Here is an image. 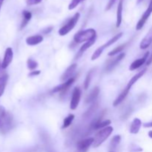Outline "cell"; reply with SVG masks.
<instances>
[{"label":"cell","instance_id":"cell-1","mask_svg":"<svg viewBox=\"0 0 152 152\" xmlns=\"http://www.w3.org/2000/svg\"><path fill=\"white\" fill-rule=\"evenodd\" d=\"M96 32L93 28L84 30V31H79L74 35V40L77 43H82L84 42H88L96 39Z\"/></svg>","mask_w":152,"mask_h":152},{"label":"cell","instance_id":"cell-2","mask_svg":"<svg viewBox=\"0 0 152 152\" xmlns=\"http://www.w3.org/2000/svg\"><path fill=\"white\" fill-rule=\"evenodd\" d=\"M114 129L111 126H108V127L102 129L98 132L96 134L95 137L94 138V143L93 147L94 148H97V147L100 146L108 137L110 135L112 134Z\"/></svg>","mask_w":152,"mask_h":152},{"label":"cell","instance_id":"cell-3","mask_svg":"<svg viewBox=\"0 0 152 152\" xmlns=\"http://www.w3.org/2000/svg\"><path fill=\"white\" fill-rule=\"evenodd\" d=\"M80 13H75V14L74 15V16H73L72 18H71V19H69V21L59 30L58 33H59V35L63 37V36L67 35L68 33L71 32V31L74 29V27L76 26V25L77 24L79 19H80Z\"/></svg>","mask_w":152,"mask_h":152},{"label":"cell","instance_id":"cell-4","mask_svg":"<svg viewBox=\"0 0 152 152\" xmlns=\"http://www.w3.org/2000/svg\"><path fill=\"white\" fill-rule=\"evenodd\" d=\"M123 34L122 32L119 33V34H117V35L114 36L112 39H111L110 40H108V41L105 44H104L103 45H102V46H100L99 48H98L95 50L94 53H93V55H92L91 60L94 61V60H96V59H98V58L101 56V54L102 53L103 50H105V48H107L109 47V46L112 45L114 44V43H115L117 41H118V40L120 39L122 37H123Z\"/></svg>","mask_w":152,"mask_h":152},{"label":"cell","instance_id":"cell-5","mask_svg":"<svg viewBox=\"0 0 152 152\" xmlns=\"http://www.w3.org/2000/svg\"><path fill=\"white\" fill-rule=\"evenodd\" d=\"M151 13H152V0L150 1L148 8H147L146 10L144 12V13L142 14V16H141L140 20L138 21L137 24L136 29L137 30V31H140V30H141L142 28H143L144 25L145 24L146 21L148 20L149 16H151Z\"/></svg>","mask_w":152,"mask_h":152},{"label":"cell","instance_id":"cell-6","mask_svg":"<svg viewBox=\"0 0 152 152\" xmlns=\"http://www.w3.org/2000/svg\"><path fill=\"white\" fill-rule=\"evenodd\" d=\"M81 89L79 87L74 88V91H73L71 103H70V108L71 110H76L80 102V99H81Z\"/></svg>","mask_w":152,"mask_h":152},{"label":"cell","instance_id":"cell-7","mask_svg":"<svg viewBox=\"0 0 152 152\" xmlns=\"http://www.w3.org/2000/svg\"><path fill=\"white\" fill-rule=\"evenodd\" d=\"M74 81H75V78H74V77H72V78L69 79V80H67V81L64 82L62 84L59 85V86L53 88V90H52V92H53V93L60 92V93L62 94L61 95H63L64 93H65L66 91L68 90V88L74 84Z\"/></svg>","mask_w":152,"mask_h":152},{"label":"cell","instance_id":"cell-8","mask_svg":"<svg viewBox=\"0 0 152 152\" xmlns=\"http://www.w3.org/2000/svg\"><path fill=\"white\" fill-rule=\"evenodd\" d=\"M148 56H149V52H146V53L144 54V56L142 58H140V59H136L135 61H134L132 64H131L130 67H129V70L130 71H134V70L138 69L139 68H140L142 65H143L145 62H147L148 59Z\"/></svg>","mask_w":152,"mask_h":152},{"label":"cell","instance_id":"cell-9","mask_svg":"<svg viewBox=\"0 0 152 152\" xmlns=\"http://www.w3.org/2000/svg\"><path fill=\"white\" fill-rule=\"evenodd\" d=\"M13 52L11 48H7L5 50V53H4V59H3L2 63H1V68L3 69H5L8 67V65H10V62L13 60Z\"/></svg>","mask_w":152,"mask_h":152},{"label":"cell","instance_id":"cell-10","mask_svg":"<svg viewBox=\"0 0 152 152\" xmlns=\"http://www.w3.org/2000/svg\"><path fill=\"white\" fill-rule=\"evenodd\" d=\"M1 121H2V126H1V132H5L8 131L9 129L11 128L12 123H13V119H12V116L9 113H6L5 115L1 118Z\"/></svg>","mask_w":152,"mask_h":152},{"label":"cell","instance_id":"cell-11","mask_svg":"<svg viewBox=\"0 0 152 152\" xmlns=\"http://www.w3.org/2000/svg\"><path fill=\"white\" fill-rule=\"evenodd\" d=\"M94 143V138L90 137L83 140L77 142V148L80 151H86Z\"/></svg>","mask_w":152,"mask_h":152},{"label":"cell","instance_id":"cell-12","mask_svg":"<svg viewBox=\"0 0 152 152\" xmlns=\"http://www.w3.org/2000/svg\"><path fill=\"white\" fill-rule=\"evenodd\" d=\"M77 68V64H72V65H70V66L65 70V72L62 74V75L61 76V80L63 82H65L67 81V80H69V79L72 78V76L74 75Z\"/></svg>","mask_w":152,"mask_h":152},{"label":"cell","instance_id":"cell-13","mask_svg":"<svg viewBox=\"0 0 152 152\" xmlns=\"http://www.w3.org/2000/svg\"><path fill=\"white\" fill-rule=\"evenodd\" d=\"M152 43V28L149 30V31L148 32V34H146L145 37L142 39V40L141 41L140 44V49H146L151 45Z\"/></svg>","mask_w":152,"mask_h":152},{"label":"cell","instance_id":"cell-14","mask_svg":"<svg viewBox=\"0 0 152 152\" xmlns=\"http://www.w3.org/2000/svg\"><path fill=\"white\" fill-rule=\"evenodd\" d=\"M43 39H44V37L42 35L31 36V37H28L26 39V43L27 45L30 46H35L41 43L43 41Z\"/></svg>","mask_w":152,"mask_h":152},{"label":"cell","instance_id":"cell-15","mask_svg":"<svg viewBox=\"0 0 152 152\" xmlns=\"http://www.w3.org/2000/svg\"><path fill=\"white\" fill-rule=\"evenodd\" d=\"M141 126H142V122L139 118H135L132 121V124H131L130 129H129V132L133 134H136L139 132Z\"/></svg>","mask_w":152,"mask_h":152},{"label":"cell","instance_id":"cell-16","mask_svg":"<svg viewBox=\"0 0 152 152\" xmlns=\"http://www.w3.org/2000/svg\"><path fill=\"white\" fill-rule=\"evenodd\" d=\"M123 0H120L117 6V22H116V27L119 28L121 25L122 19H123Z\"/></svg>","mask_w":152,"mask_h":152},{"label":"cell","instance_id":"cell-17","mask_svg":"<svg viewBox=\"0 0 152 152\" xmlns=\"http://www.w3.org/2000/svg\"><path fill=\"white\" fill-rule=\"evenodd\" d=\"M125 56H126V53H121L120 54H119L118 56H117V58H115L114 60L111 61V62H110L108 65H107V67H106L107 71H111V70L114 69V67L117 66V65L119 64V62H120L122 59H124Z\"/></svg>","mask_w":152,"mask_h":152},{"label":"cell","instance_id":"cell-18","mask_svg":"<svg viewBox=\"0 0 152 152\" xmlns=\"http://www.w3.org/2000/svg\"><path fill=\"white\" fill-rule=\"evenodd\" d=\"M146 71H147V69H146V68H145V69H143V70H142L141 71H140V72L138 73V74H137L136 75L134 76V77H132V78L130 80H129V83H128L126 88H129V89L132 88V86H133L134 85L135 83L137 82V80H139V79H140L141 77H142V76H143L144 74H145Z\"/></svg>","mask_w":152,"mask_h":152},{"label":"cell","instance_id":"cell-19","mask_svg":"<svg viewBox=\"0 0 152 152\" xmlns=\"http://www.w3.org/2000/svg\"><path fill=\"white\" fill-rule=\"evenodd\" d=\"M101 119L102 118H99V120H96V122H94V123L93 124L94 129H105V128L109 126V125L111 123V121L110 120H104V121H101Z\"/></svg>","mask_w":152,"mask_h":152},{"label":"cell","instance_id":"cell-20","mask_svg":"<svg viewBox=\"0 0 152 152\" xmlns=\"http://www.w3.org/2000/svg\"><path fill=\"white\" fill-rule=\"evenodd\" d=\"M129 91H130V89L126 88H125L124 90L122 91V93L120 94L118 96H117V99L114 100V103H113V105H114V107H117V106H118V105H120L121 102H123V101L126 99V97L127 96V95L129 94Z\"/></svg>","mask_w":152,"mask_h":152},{"label":"cell","instance_id":"cell-21","mask_svg":"<svg viewBox=\"0 0 152 152\" xmlns=\"http://www.w3.org/2000/svg\"><path fill=\"white\" fill-rule=\"evenodd\" d=\"M99 94V88L98 87H95L93 90L91 91V93L88 95L87 98L86 99V102H92L94 101H95L97 98L98 95Z\"/></svg>","mask_w":152,"mask_h":152},{"label":"cell","instance_id":"cell-22","mask_svg":"<svg viewBox=\"0 0 152 152\" xmlns=\"http://www.w3.org/2000/svg\"><path fill=\"white\" fill-rule=\"evenodd\" d=\"M22 15H23V20H22V24H21V29L25 28V27L28 25L29 21L31 19V18H32V13L30 11H28V10H23Z\"/></svg>","mask_w":152,"mask_h":152},{"label":"cell","instance_id":"cell-23","mask_svg":"<svg viewBox=\"0 0 152 152\" xmlns=\"http://www.w3.org/2000/svg\"><path fill=\"white\" fill-rule=\"evenodd\" d=\"M7 80H8V76L6 75V74L0 77V97L2 96L4 92V90H5Z\"/></svg>","mask_w":152,"mask_h":152},{"label":"cell","instance_id":"cell-24","mask_svg":"<svg viewBox=\"0 0 152 152\" xmlns=\"http://www.w3.org/2000/svg\"><path fill=\"white\" fill-rule=\"evenodd\" d=\"M95 42H96V39H93V40H91V41L86 42L85 43L84 45H82V47L80 48V50H79L78 56H77V57H78V56H81V55L83 54V53H84V52L86 51V50H88L89 48L91 47V46L93 45L94 44Z\"/></svg>","mask_w":152,"mask_h":152},{"label":"cell","instance_id":"cell-25","mask_svg":"<svg viewBox=\"0 0 152 152\" xmlns=\"http://www.w3.org/2000/svg\"><path fill=\"white\" fill-rule=\"evenodd\" d=\"M74 118H75V116H74V114H69L68 117H65L63 120V124H62V129H67L68 127H69L71 125V123H72V122L74 121Z\"/></svg>","mask_w":152,"mask_h":152},{"label":"cell","instance_id":"cell-26","mask_svg":"<svg viewBox=\"0 0 152 152\" xmlns=\"http://www.w3.org/2000/svg\"><path fill=\"white\" fill-rule=\"evenodd\" d=\"M127 44L128 43H125V44H123L121 45L118 46V47H117L116 48H114V50L110 51L109 53H108V55L110 56H115V55L117 54V53H121V52L124 50V48H126V46L127 45Z\"/></svg>","mask_w":152,"mask_h":152},{"label":"cell","instance_id":"cell-27","mask_svg":"<svg viewBox=\"0 0 152 152\" xmlns=\"http://www.w3.org/2000/svg\"><path fill=\"white\" fill-rule=\"evenodd\" d=\"M27 66H28V68L29 70L32 71H35L36 68H37V67L39 66L38 62L37 61L34 60L32 59H28V61H27Z\"/></svg>","mask_w":152,"mask_h":152},{"label":"cell","instance_id":"cell-28","mask_svg":"<svg viewBox=\"0 0 152 152\" xmlns=\"http://www.w3.org/2000/svg\"><path fill=\"white\" fill-rule=\"evenodd\" d=\"M120 141H121V137L120 135H116V136H114L111 141V148L112 149H114V148H117V145L120 144Z\"/></svg>","mask_w":152,"mask_h":152},{"label":"cell","instance_id":"cell-29","mask_svg":"<svg viewBox=\"0 0 152 152\" xmlns=\"http://www.w3.org/2000/svg\"><path fill=\"white\" fill-rule=\"evenodd\" d=\"M92 73H93V70H91V71L90 72L87 74L86 80H85L84 88L86 89V90H87V89L88 88L89 86H90V83H91V77H92Z\"/></svg>","mask_w":152,"mask_h":152},{"label":"cell","instance_id":"cell-30","mask_svg":"<svg viewBox=\"0 0 152 152\" xmlns=\"http://www.w3.org/2000/svg\"><path fill=\"white\" fill-rule=\"evenodd\" d=\"M82 1H83V0H72L68 5V10H74L79 5V4Z\"/></svg>","mask_w":152,"mask_h":152},{"label":"cell","instance_id":"cell-31","mask_svg":"<svg viewBox=\"0 0 152 152\" xmlns=\"http://www.w3.org/2000/svg\"><path fill=\"white\" fill-rule=\"evenodd\" d=\"M42 0H26V3L28 5H35V4H38L42 2Z\"/></svg>","mask_w":152,"mask_h":152},{"label":"cell","instance_id":"cell-32","mask_svg":"<svg viewBox=\"0 0 152 152\" xmlns=\"http://www.w3.org/2000/svg\"><path fill=\"white\" fill-rule=\"evenodd\" d=\"M142 148H140V146L137 145H132V146L130 148V151L132 152H139V151H142Z\"/></svg>","mask_w":152,"mask_h":152},{"label":"cell","instance_id":"cell-33","mask_svg":"<svg viewBox=\"0 0 152 152\" xmlns=\"http://www.w3.org/2000/svg\"><path fill=\"white\" fill-rule=\"evenodd\" d=\"M116 1H117V0H109V1H108V4H107V6H106V8H105V10H110V9L112 7V6L115 4Z\"/></svg>","mask_w":152,"mask_h":152},{"label":"cell","instance_id":"cell-34","mask_svg":"<svg viewBox=\"0 0 152 152\" xmlns=\"http://www.w3.org/2000/svg\"><path fill=\"white\" fill-rule=\"evenodd\" d=\"M40 74H41V71H32L28 74V76L29 77H36V76L39 75Z\"/></svg>","mask_w":152,"mask_h":152},{"label":"cell","instance_id":"cell-35","mask_svg":"<svg viewBox=\"0 0 152 152\" xmlns=\"http://www.w3.org/2000/svg\"><path fill=\"white\" fill-rule=\"evenodd\" d=\"M53 27H49V28H45V30H43L42 31V33L43 34H49V33L50 32V31H52V30H53Z\"/></svg>","mask_w":152,"mask_h":152},{"label":"cell","instance_id":"cell-36","mask_svg":"<svg viewBox=\"0 0 152 152\" xmlns=\"http://www.w3.org/2000/svg\"><path fill=\"white\" fill-rule=\"evenodd\" d=\"M152 63V54L150 56V57H148V60L146 62V65H150Z\"/></svg>","mask_w":152,"mask_h":152},{"label":"cell","instance_id":"cell-37","mask_svg":"<svg viewBox=\"0 0 152 152\" xmlns=\"http://www.w3.org/2000/svg\"><path fill=\"white\" fill-rule=\"evenodd\" d=\"M143 126L145 128H151V127H152V122H150V123H145V124L143 125Z\"/></svg>","mask_w":152,"mask_h":152},{"label":"cell","instance_id":"cell-38","mask_svg":"<svg viewBox=\"0 0 152 152\" xmlns=\"http://www.w3.org/2000/svg\"><path fill=\"white\" fill-rule=\"evenodd\" d=\"M4 0H0V10H1V6H2L3 2H4Z\"/></svg>","mask_w":152,"mask_h":152},{"label":"cell","instance_id":"cell-39","mask_svg":"<svg viewBox=\"0 0 152 152\" xmlns=\"http://www.w3.org/2000/svg\"><path fill=\"white\" fill-rule=\"evenodd\" d=\"M148 136H149L150 138L152 139V131H150V132H148Z\"/></svg>","mask_w":152,"mask_h":152},{"label":"cell","instance_id":"cell-40","mask_svg":"<svg viewBox=\"0 0 152 152\" xmlns=\"http://www.w3.org/2000/svg\"><path fill=\"white\" fill-rule=\"evenodd\" d=\"M1 126H2V121H1V119L0 118V129L1 128Z\"/></svg>","mask_w":152,"mask_h":152},{"label":"cell","instance_id":"cell-41","mask_svg":"<svg viewBox=\"0 0 152 152\" xmlns=\"http://www.w3.org/2000/svg\"><path fill=\"white\" fill-rule=\"evenodd\" d=\"M142 1H143V0H137V4H140V3L142 2Z\"/></svg>","mask_w":152,"mask_h":152},{"label":"cell","instance_id":"cell-42","mask_svg":"<svg viewBox=\"0 0 152 152\" xmlns=\"http://www.w3.org/2000/svg\"><path fill=\"white\" fill-rule=\"evenodd\" d=\"M109 152H114L113 151H109Z\"/></svg>","mask_w":152,"mask_h":152},{"label":"cell","instance_id":"cell-43","mask_svg":"<svg viewBox=\"0 0 152 152\" xmlns=\"http://www.w3.org/2000/svg\"><path fill=\"white\" fill-rule=\"evenodd\" d=\"M1 64H0V66H1Z\"/></svg>","mask_w":152,"mask_h":152},{"label":"cell","instance_id":"cell-44","mask_svg":"<svg viewBox=\"0 0 152 152\" xmlns=\"http://www.w3.org/2000/svg\"><path fill=\"white\" fill-rule=\"evenodd\" d=\"M83 1H84V0H83Z\"/></svg>","mask_w":152,"mask_h":152}]
</instances>
